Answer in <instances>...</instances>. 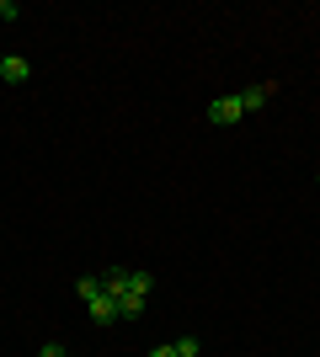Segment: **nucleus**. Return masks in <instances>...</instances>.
<instances>
[{"mask_svg": "<svg viewBox=\"0 0 320 357\" xmlns=\"http://www.w3.org/2000/svg\"><path fill=\"white\" fill-rule=\"evenodd\" d=\"M245 107H241V91H229V96H219V102H208V123L213 128H229V123H241Z\"/></svg>", "mask_w": 320, "mask_h": 357, "instance_id": "f257e3e1", "label": "nucleus"}, {"mask_svg": "<svg viewBox=\"0 0 320 357\" xmlns=\"http://www.w3.org/2000/svg\"><path fill=\"white\" fill-rule=\"evenodd\" d=\"M6 86H27L32 80V59H22V54H6V75H0Z\"/></svg>", "mask_w": 320, "mask_h": 357, "instance_id": "7ed1b4c3", "label": "nucleus"}, {"mask_svg": "<svg viewBox=\"0 0 320 357\" xmlns=\"http://www.w3.org/2000/svg\"><path fill=\"white\" fill-rule=\"evenodd\" d=\"M150 357H176V342H171V347H155Z\"/></svg>", "mask_w": 320, "mask_h": 357, "instance_id": "9d476101", "label": "nucleus"}, {"mask_svg": "<svg viewBox=\"0 0 320 357\" xmlns=\"http://www.w3.org/2000/svg\"><path fill=\"white\" fill-rule=\"evenodd\" d=\"M273 96H277V80H261V86H245L241 91V107H245V112H261Z\"/></svg>", "mask_w": 320, "mask_h": 357, "instance_id": "f03ea898", "label": "nucleus"}, {"mask_svg": "<svg viewBox=\"0 0 320 357\" xmlns=\"http://www.w3.org/2000/svg\"><path fill=\"white\" fill-rule=\"evenodd\" d=\"M144 304H150V294H134V288H128V294H118V320H139V314H144Z\"/></svg>", "mask_w": 320, "mask_h": 357, "instance_id": "20e7f679", "label": "nucleus"}, {"mask_svg": "<svg viewBox=\"0 0 320 357\" xmlns=\"http://www.w3.org/2000/svg\"><path fill=\"white\" fill-rule=\"evenodd\" d=\"M16 16H22V6H16V0H0V22H16Z\"/></svg>", "mask_w": 320, "mask_h": 357, "instance_id": "6e6552de", "label": "nucleus"}, {"mask_svg": "<svg viewBox=\"0 0 320 357\" xmlns=\"http://www.w3.org/2000/svg\"><path fill=\"white\" fill-rule=\"evenodd\" d=\"M86 310H91V320H96V326H112V320H118V304H112V298H91V304H86Z\"/></svg>", "mask_w": 320, "mask_h": 357, "instance_id": "39448f33", "label": "nucleus"}, {"mask_svg": "<svg viewBox=\"0 0 320 357\" xmlns=\"http://www.w3.org/2000/svg\"><path fill=\"white\" fill-rule=\"evenodd\" d=\"M75 294H80V304H91V298H102L107 288H102V278H80V283H75Z\"/></svg>", "mask_w": 320, "mask_h": 357, "instance_id": "423d86ee", "label": "nucleus"}, {"mask_svg": "<svg viewBox=\"0 0 320 357\" xmlns=\"http://www.w3.org/2000/svg\"><path fill=\"white\" fill-rule=\"evenodd\" d=\"M0 75H6V54H0Z\"/></svg>", "mask_w": 320, "mask_h": 357, "instance_id": "9b49d317", "label": "nucleus"}, {"mask_svg": "<svg viewBox=\"0 0 320 357\" xmlns=\"http://www.w3.org/2000/svg\"><path fill=\"white\" fill-rule=\"evenodd\" d=\"M176 357H203L198 336H176Z\"/></svg>", "mask_w": 320, "mask_h": 357, "instance_id": "0eeeda50", "label": "nucleus"}, {"mask_svg": "<svg viewBox=\"0 0 320 357\" xmlns=\"http://www.w3.org/2000/svg\"><path fill=\"white\" fill-rule=\"evenodd\" d=\"M38 357H70V352H64L59 342H48V347H43V352H38Z\"/></svg>", "mask_w": 320, "mask_h": 357, "instance_id": "1a4fd4ad", "label": "nucleus"}]
</instances>
